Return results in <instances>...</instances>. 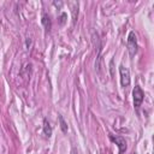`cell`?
Here are the masks:
<instances>
[{"instance_id":"obj_1","label":"cell","mask_w":154,"mask_h":154,"mask_svg":"<svg viewBox=\"0 0 154 154\" xmlns=\"http://www.w3.org/2000/svg\"><path fill=\"white\" fill-rule=\"evenodd\" d=\"M133 97H134V106L135 108H139L142 102H143V99H144V93H143V90L141 89V87L136 85L133 90Z\"/></svg>"},{"instance_id":"obj_2","label":"cell","mask_w":154,"mask_h":154,"mask_svg":"<svg viewBox=\"0 0 154 154\" xmlns=\"http://www.w3.org/2000/svg\"><path fill=\"white\" fill-rule=\"evenodd\" d=\"M128 51L131 57H134L135 53L137 52V40L134 32H130L128 35Z\"/></svg>"},{"instance_id":"obj_3","label":"cell","mask_w":154,"mask_h":154,"mask_svg":"<svg viewBox=\"0 0 154 154\" xmlns=\"http://www.w3.org/2000/svg\"><path fill=\"white\" fill-rule=\"evenodd\" d=\"M119 74H120V84L123 87H128L130 84V72H129V70L125 66L120 65L119 66Z\"/></svg>"},{"instance_id":"obj_4","label":"cell","mask_w":154,"mask_h":154,"mask_svg":"<svg viewBox=\"0 0 154 154\" xmlns=\"http://www.w3.org/2000/svg\"><path fill=\"white\" fill-rule=\"evenodd\" d=\"M110 139H111V141H113L118 147H119V154H123L125 152V149H127V142H125V140L123 139V137H119V136H110Z\"/></svg>"},{"instance_id":"obj_5","label":"cell","mask_w":154,"mask_h":154,"mask_svg":"<svg viewBox=\"0 0 154 154\" xmlns=\"http://www.w3.org/2000/svg\"><path fill=\"white\" fill-rule=\"evenodd\" d=\"M43 134L46 135V137H51V135H52V127L47 119L43 120Z\"/></svg>"},{"instance_id":"obj_6","label":"cell","mask_w":154,"mask_h":154,"mask_svg":"<svg viewBox=\"0 0 154 154\" xmlns=\"http://www.w3.org/2000/svg\"><path fill=\"white\" fill-rule=\"evenodd\" d=\"M42 24L45 25V28H46L47 32H51L52 23H51V18H49V16H47V15H43V16H42Z\"/></svg>"},{"instance_id":"obj_7","label":"cell","mask_w":154,"mask_h":154,"mask_svg":"<svg viewBox=\"0 0 154 154\" xmlns=\"http://www.w3.org/2000/svg\"><path fill=\"white\" fill-rule=\"evenodd\" d=\"M58 120H59V123H60V128H61V131H63L64 134H66L69 128H68V124H66V122L64 120L63 116H61V114H58Z\"/></svg>"},{"instance_id":"obj_8","label":"cell","mask_w":154,"mask_h":154,"mask_svg":"<svg viewBox=\"0 0 154 154\" xmlns=\"http://www.w3.org/2000/svg\"><path fill=\"white\" fill-rule=\"evenodd\" d=\"M65 18H66V15L65 13H63L60 16V24H64V22H65Z\"/></svg>"}]
</instances>
